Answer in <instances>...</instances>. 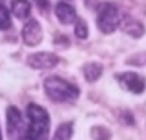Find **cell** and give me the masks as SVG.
<instances>
[{
  "label": "cell",
  "instance_id": "cell-1",
  "mask_svg": "<svg viewBox=\"0 0 146 140\" xmlns=\"http://www.w3.org/2000/svg\"><path fill=\"white\" fill-rule=\"evenodd\" d=\"M26 115L29 117L27 125V140H48L50 136V115L39 104L30 103L27 105Z\"/></svg>",
  "mask_w": 146,
  "mask_h": 140
},
{
  "label": "cell",
  "instance_id": "cell-2",
  "mask_svg": "<svg viewBox=\"0 0 146 140\" xmlns=\"http://www.w3.org/2000/svg\"><path fill=\"white\" fill-rule=\"evenodd\" d=\"M44 90L48 98L51 101H54V103H72L80 95V89L77 86L60 77L45 78Z\"/></svg>",
  "mask_w": 146,
  "mask_h": 140
},
{
  "label": "cell",
  "instance_id": "cell-3",
  "mask_svg": "<svg viewBox=\"0 0 146 140\" xmlns=\"http://www.w3.org/2000/svg\"><path fill=\"white\" fill-rule=\"evenodd\" d=\"M121 23V14L116 5L101 3L96 9V26L102 33H113Z\"/></svg>",
  "mask_w": 146,
  "mask_h": 140
},
{
  "label": "cell",
  "instance_id": "cell-4",
  "mask_svg": "<svg viewBox=\"0 0 146 140\" xmlns=\"http://www.w3.org/2000/svg\"><path fill=\"white\" fill-rule=\"evenodd\" d=\"M6 131L9 140H26L27 136V123L24 122L20 110L14 105L6 110Z\"/></svg>",
  "mask_w": 146,
  "mask_h": 140
},
{
  "label": "cell",
  "instance_id": "cell-5",
  "mask_svg": "<svg viewBox=\"0 0 146 140\" xmlns=\"http://www.w3.org/2000/svg\"><path fill=\"white\" fill-rule=\"evenodd\" d=\"M26 62L33 69H51L60 62V59L54 53L39 51V53H32V54H29L27 59H26Z\"/></svg>",
  "mask_w": 146,
  "mask_h": 140
},
{
  "label": "cell",
  "instance_id": "cell-6",
  "mask_svg": "<svg viewBox=\"0 0 146 140\" xmlns=\"http://www.w3.org/2000/svg\"><path fill=\"white\" fill-rule=\"evenodd\" d=\"M116 80L119 82V84L122 86L125 90L133 94H142L145 88H146V82L145 78L137 72H121L116 74Z\"/></svg>",
  "mask_w": 146,
  "mask_h": 140
},
{
  "label": "cell",
  "instance_id": "cell-7",
  "mask_svg": "<svg viewBox=\"0 0 146 140\" xmlns=\"http://www.w3.org/2000/svg\"><path fill=\"white\" fill-rule=\"evenodd\" d=\"M21 38H23L24 44L29 47L39 45L42 41V27H41L39 21L35 18L29 20L23 26V29H21Z\"/></svg>",
  "mask_w": 146,
  "mask_h": 140
},
{
  "label": "cell",
  "instance_id": "cell-8",
  "mask_svg": "<svg viewBox=\"0 0 146 140\" xmlns=\"http://www.w3.org/2000/svg\"><path fill=\"white\" fill-rule=\"evenodd\" d=\"M119 27L133 38H142L143 33H145V26L140 23L139 20L129 17V15H125L123 18H121Z\"/></svg>",
  "mask_w": 146,
  "mask_h": 140
},
{
  "label": "cell",
  "instance_id": "cell-9",
  "mask_svg": "<svg viewBox=\"0 0 146 140\" xmlns=\"http://www.w3.org/2000/svg\"><path fill=\"white\" fill-rule=\"evenodd\" d=\"M56 17L60 21V24L69 26V24L75 23V20H77V12H75V9L71 5L60 2V3L56 5Z\"/></svg>",
  "mask_w": 146,
  "mask_h": 140
},
{
  "label": "cell",
  "instance_id": "cell-10",
  "mask_svg": "<svg viewBox=\"0 0 146 140\" xmlns=\"http://www.w3.org/2000/svg\"><path fill=\"white\" fill-rule=\"evenodd\" d=\"M30 2L29 0H12L11 2V12L15 18L26 20L30 15Z\"/></svg>",
  "mask_w": 146,
  "mask_h": 140
},
{
  "label": "cell",
  "instance_id": "cell-11",
  "mask_svg": "<svg viewBox=\"0 0 146 140\" xmlns=\"http://www.w3.org/2000/svg\"><path fill=\"white\" fill-rule=\"evenodd\" d=\"M102 74V65L100 62H88L83 66V75L86 78V82L94 83L96 82Z\"/></svg>",
  "mask_w": 146,
  "mask_h": 140
},
{
  "label": "cell",
  "instance_id": "cell-12",
  "mask_svg": "<svg viewBox=\"0 0 146 140\" xmlns=\"http://www.w3.org/2000/svg\"><path fill=\"white\" fill-rule=\"evenodd\" d=\"M72 139V123L63 122L57 127L53 140H71Z\"/></svg>",
  "mask_w": 146,
  "mask_h": 140
},
{
  "label": "cell",
  "instance_id": "cell-13",
  "mask_svg": "<svg viewBox=\"0 0 146 140\" xmlns=\"http://www.w3.org/2000/svg\"><path fill=\"white\" fill-rule=\"evenodd\" d=\"M11 14L5 5V0H0V30H6L11 27Z\"/></svg>",
  "mask_w": 146,
  "mask_h": 140
},
{
  "label": "cell",
  "instance_id": "cell-14",
  "mask_svg": "<svg viewBox=\"0 0 146 140\" xmlns=\"http://www.w3.org/2000/svg\"><path fill=\"white\" fill-rule=\"evenodd\" d=\"M74 35L78 38V39H88L89 36V27L86 24V21L82 18H77L74 23Z\"/></svg>",
  "mask_w": 146,
  "mask_h": 140
},
{
  "label": "cell",
  "instance_id": "cell-15",
  "mask_svg": "<svg viewBox=\"0 0 146 140\" xmlns=\"http://www.w3.org/2000/svg\"><path fill=\"white\" fill-rule=\"evenodd\" d=\"M90 137L94 139V140H110L111 139V133L109 128H106V127H94L90 130Z\"/></svg>",
  "mask_w": 146,
  "mask_h": 140
},
{
  "label": "cell",
  "instance_id": "cell-16",
  "mask_svg": "<svg viewBox=\"0 0 146 140\" xmlns=\"http://www.w3.org/2000/svg\"><path fill=\"white\" fill-rule=\"evenodd\" d=\"M35 3L42 14L48 12V9H50V2H48V0H35Z\"/></svg>",
  "mask_w": 146,
  "mask_h": 140
},
{
  "label": "cell",
  "instance_id": "cell-17",
  "mask_svg": "<svg viewBox=\"0 0 146 140\" xmlns=\"http://www.w3.org/2000/svg\"><path fill=\"white\" fill-rule=\"evenodd\" d=\"M0 140H3V137H2V130H0Z\"/></svg>",
  "mask_w": 146,
  "mask_h": 140
}]
</instances>
